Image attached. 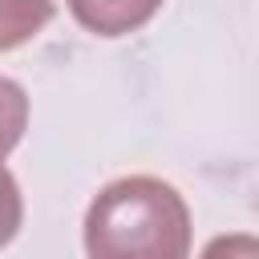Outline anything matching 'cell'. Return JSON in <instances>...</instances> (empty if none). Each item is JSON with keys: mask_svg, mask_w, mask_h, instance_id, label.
<instances>
[{"mask_svg": "<svg viewBox=\"0 0 259 259\" xmlns=\"http://www.w3.org/2000/svg\"><path fill=\"white\" fill-rule=\"evenodd\" d=\"M190 206L170 182L125 174L93 194L81 239L89 259H190Z\"/></svg>", "mask_w": 259, "mask_h": 259, "instance_id": "6da1fadb", "label": "cell"}, {"mask_svg": "<svg viewBox=\"0 0 259 259\" xmlns=\"http://www.w3.org/2000/svg\"><path fill=\"white\" fill-rule=\"evenodd\" d=\"M73 20L93 36H125L154 20L162 0H65Z\"/></svg>", "mask_w": 259, "mask_h": 259, "instance_id": "7a4b0ae2", "label": "cell"}, {"mask_svg": "<svg viewBox=\"0 0 259 259\" xmlns=\"http://www.w3.org/2000/svg\"><path fill=\"white\" fill-rule=\"evenodd\" d=\"M53 0H0V53L28 45L53 20Z\"/></svg>", "mask_w": 259, "mask_h": 259, "instance_id": "3957f363", "label": "cell"}, {"mask_svg": "<svg viewBox=\"0 0 259 259\" xmlns=\"http://www.w3.org/2000/svg\"><path fill=\"white\" fill-rule=\"evenodd\" d=\"M28 130V93L20 81L0 77V162L20 146Z\"/></svg>", "mask_w": 259, "mask_h": 259, "instance_id": "277c9868", "label": "cell"}, {"mask_svg": "<svg viewBox=\"0 0 259 259\" xmlns=\"http://www.w3.org/2000/svg\"><path fill=\"white\" fill-rule=\"evenodd\" d=\"M24 223V198H20V186L12 178V170L0 162V247H8L16 239Z\"/></svg>", "mask_w": 259, "mask_h": 259, "instance_id": "5b68a950", "label": "cell"}, {"mask_svg": "<svg viewBox=\"0 0 259 259\" xmlns=\"http://www.w3.org/2000/svg\"><path fill=\"white\" fill-rule=\"evenodd\" d=\"M202 259H259V239L247 235V231H231V235H219L206 243Z\"/></svg>", "mask_w": 259, "mask_h": 259, "instance_id": "8992f818", "label": "cell"}]
</instances>
